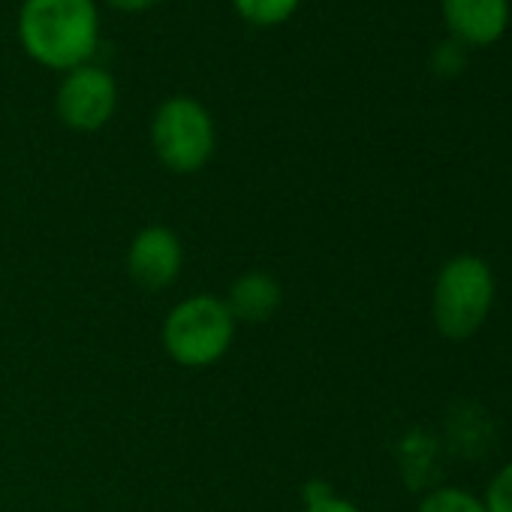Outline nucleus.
I'll return each instance as SVG.
<instances>
[{
	"instance_id": "ddd939ff",
	"label": "nucleus",
	"mask_w": 512,
	"mask_h": 512,
	"mask_svg": "<svg viewBox=\"0 0 512 512\" xmlns=\"http://www.w3.org/2000/svg\"><path fill=\"white\" fill-rule=\"evenodd\" d=\"M434 70L440 76H458L464 70V46L458 40H446L434 52Z\"/></svg>"
},
{
	"instance_id": "4468645a",
	"label": "nucleus",
	"mask_w": 512,
	"mask_h": 512,
	"mask_svg": "<svg viewBox=\"0 0 512 512\" xmlns=\"http://www.w3.org/2000/svg\"><path fill=\"white\" fill-rule=\"evenodd\" d=\"M109 7L121 10V13H142V10H151L160 0H106Z\"/></svg>"
},
{
	"instance_id": "9d476101",
	"label": "nucleus",
	"mask_w": 512,
	"mask_h": 512,
	"mask_svg": "<svg viewBox=\"0 0 512 512\" xmlns=\"http://www.w3.org/2000/svg\"><path fill=\"white\" fill-rule=\"evenodd\" d=\"M416 512H488L482 494H473L461 485H437L419 503Z\"/></svg>"
},
{
	"instance_id": "423d86ee",
	"label": "nucleus",
	"mask_w": 512,
	"mask_h": 512,
	"mask_svg": "<svg viewBox=\"0 0 512 512\" xmlns=\"http://www.w3.org/2000/svg\"><path fill=\"white\" fill-rule=\"evenodd\" d=\"M124 266H127L130 281L148 293H160V290L172 287L184 269L181 235L163 223L142 226L133 235V241L127 244Z\"/></svg>"
},
{
	"instance_id": "1a4fd4ad",
	"label": "nucleus",
	"mask_w": 512,
	"mask_h": 512,
	"mask_svg": "<svg viewBox=\"0 0 512 512\" xmlns=\"http://www.w3.org/2000/svg\"><path fill=\"white\" fill-rule=\"evenodd\" d=\"M232 7L253 28H278L296 16L302 0H232Z\"/></svg>"
},
{
	"instance_id": "0eeeda50",
	"label": "nucleus",
	"mask_w": 512,
	"mask_h": 512,
	"mask_svg": "<svg viewBox=\"0 0 512 512\" xmlns=\"http://www.w3.org/2000/svg\"><path fill=\"white\" fill-rule=\"evenodd\" d=\"M443 22L461 46L485 49L506 34L509 0H440Z\"/></svg>"
},
{
	"instance_id": "6e6552de",
	"label": "nucleus",
	"mask_w": 512,
	"mask_h": 512,
	"mask_svg": "<svg viewBox=\"0 0 512 512\" xmlns=\"http://www.w3.org/2000/svg\"><path fill=\"white\" fill-rule=\"evenodd\" d=\"M223 302L232 311L235 323L260 326V323H269L281 311L284 287L278 284L275 275L253 269V272H244L232 281L229 296Z\"/></svg>"
},
{
	"instance_id": "f257e3e1",
	"label": "nucleus",
	"mask_w": 512,
	"mask_h": 512,
	"mask_svg": "<svg viewBox=\"0 0 512 512\" xmlns=\"http://www.w3.org/2000/svg\"><path fill=\"white\" fill-rule=\"evenodd\" d=\"M16 34L31 61L55 73H70L97 55V0H22Z\"/></svg>"
},
{
	"instance_id": "f03ea898",
	"label": "nucleus",
	"mask_w": 512,
	"mask_h": 512,
	"mask_svg": "<svg viewBox=\"0 0 512 512\" xmlns=\"http://www.w3.org/2000/svg\"><path fill=\"white\" fill-rule=\"evenodd\" d=\"M497 299L494 269L476 253H455L431 287V320L446 341H470L491 317Z\"/></svg>"
},
{
	"instance_id": "f8f14e48",
	"label": "nucleus",
	"mask_w": 512,
	"mask_h": 512,
	"mask_svg": "<svg viewBox=\"0 0 512 512\" xmlns=\"http://www.w3.org/2000/svg\"><path fill=\"white\" fill-rule=\"evenodd\" d=\"M488 512H512V461H506L491 479L482 494Z\"/></svg>"
},
{
	"instance_id": "39448f33",
	"label": "nucleus",
	"mask_w": 512,
	"mask_h": 512,
	"mask_svg": "<svg viewBox=\"0 0 512 512\" xmlns=\"http://www.w3.org/2000/svg\"><path fill=\"white\" fill-rule=\"evenodd\" d=\"M118 109V82L106 67L82 64L64 73L55 91V112L76 133L103 130Z\"/></svg>"
},
{
	"instance_id": "20e7f679",
	"label": "nucleus",
	"mask_w": 512,
	"mask_h": 512,
	"mask_svg": "<svg viewBox=\"0 0 512 512\" xmlns=\"http://www.w3.org/2000/svg\"><path fill=\"white\" fill-rule=\"evenodd\" d=\"M148 139L163 169L193 175L208 166L217 151V124L196 97H169L154 109Z\"/></svg>"
},
{
	"instance_id": "7ed1b4c3",
	"label": "nucleus",
	"mask_w": 512,
	"mask_h": 512,
	"mask_svg": "<svg viewBox=\"0 0 512 512\" xmlns=\"http://www.w3.org/2000/svg\"><path fill=\"white\" fill-rule=\"evenodd\" d=\"M238 323L226 302L211 293H196L172 305L160 326L163 353L190 371L217 365L235 341Z\"/></svg>"
},
{
	"instance_id": "9b49d317",
	"label": "nucleus",
	"mask_w": 512,
	"mask_h": 512,
	"mask_svg": "<svg viewBox=\"0 0 512 512\" xmlns=\"http://www.w3.org/2000/svg\"><path fill=\"white\" fill-rule=\"evenodd\" d=\"M302 512H362L353 500L335 494L326 482H311L305 491V509Z\"/></svg>"
}]
</instances>
